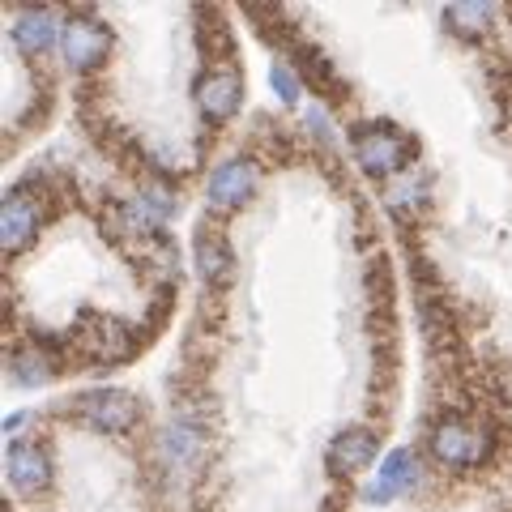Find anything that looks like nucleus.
<instances>
[{"label": "nucleus", "instance_id": "nucleus-4", "mask_svg": "<svg viewBox=\"0 0 512 512\" xmlns=\"http://www.w3.org/2000/svg\"><path fill=\"white\" fill-rule=\"evenodd\" d=\"M43 227V201L30 184H18L5 192V205H0V239H5V252H26L35 244V235Z\"/></svg>", "mask_w": 512, "mask_h": 512}, {"label": "nucleus", "instance_id": "nucleus-18", "mask_svg": "<svg viewBox=\"0 0 512 512\" xmlns=\"http://www.w3.org/2000/svg\"><path fill=\"white\" fill-rule=\"evenodd\" d=\"M308 128H316L320 141H333V128H329V120H325V111H320V107L308 111Z\"/></svg>", "mask_w": 512, "mask_h": 512}, {"label": "nucleus", "instance_id": "nucleus-2", "mask_svg": "<svg viewBox=\"0 0 512 512\" xmlns=\"http://www.w3.org/2000/svg\"><path fill=\"white\" fill-rule=\"evenodd\" d=\"M73 414L77 423H86L94 431H107V436H120L141 419V402L124 389H90L73 397Z\"/></svg>", "mask_w": 512, "mask_h": 512}, {"label": "nucleus", "instance_id": "nucleus-11", "mask_svg": "<svg viewBox=\"0 0 512 512\" xmlns=\"http://www.w3.org/2000/svg\"><path fill=\"white\" fill-rule=\"evenodd\" d=\"M60 35L64 30L56 26V18L47 9H26V13H18V22H13V43H18L26 56H47L60 43Z\"/></svg>", "mask_w": 512, "mask_h": 512}, {"label": "nucleus", "instance_id": "nucleus-3", "mask_svg": "<svg viewBox=\"0 0 512 512\" xmlns=\"http://www.w3.org/2000/svg\"><path fill=\"white\" fill-rule=\"evenodd\" d=\"M431 457L440 461V466L448 470H470L478 466L487 453H491V436L483 427L474 423H461V419H444L436 423V431H431Z\"/></svg>", "mask_w": 512, "mask_h": 512}, {"label": "nucleus", "instance_id": "nucleus-17", "mask_svg": "<svg viewBox=\"0 0 512 512\" xmlns=\"http://www.w3.org/2000/svg\"><path fill=\"white\" fill-rule=\"evenodd\" d=\"M269 82H274V94L286 103V107H299V77H295V69L291 64H274V73H269Z\"/></svg>", "mask_w": 512, "mask_h": 512}, {"label": "nucleus", "instance_id": "nucleus-12", "mask_svg": "<svg viewBox=\"0 0 512 512\" xmlns=\"http://www.w3.org/2000/svg\"><path fill=\"white\" fill-rule=\"evenodd\" d=\"M128 222L146 235V231H158L163 222L175 214V201H171V192H163V188H141L133 201H128Z\"/></svg>", "mask_w": 512, "mask_h": 512}, {"label": "nucleus", "instance_id": "nucleus-6", "mask_svg": "<svg viewBox=\"0 0 512 512\" xmlns=\"http://www.w3.org/2000/svg\"><path fill=\"white\" fill-rule=\"evenodd\" d=\"M256 184H261L256 163L244 158V154H235V158H227V163H218L210 171V180H205V201H210L218 214H231L252 197Z\"/></svg>", "mask_w": 512, "mask_h": 512}, {"label": "nucleus", "instance_id": "nucleus-1", "mask_svg": "<svg viewBox=\"0 0 512 512\" xmlns=\"http://www.w3.org/2000/svg\"><path fill=\"white\" fill-rule=\"evenodd\" d=\"M350 146H355V158H359V167L367 175H376V180H384V175H397L406 163H410V137L402 133V128H393V124H355L350 128Z\"/></svg>", "mask_w": 512, "mask_h": 512}, {"label": "nucleus", "instance_id": "nucleus-15", "mask_svg": "<svg viewBox=\"0 0 512 512\" xmlns=\"http://www.w3.org/2000/svg\"><path fill=\"white\" fill-rule=\"evenodd\" d=\"M9 376L18 380L22 389H35V384H47L52 363H47V355H39L35 346H22V350H13V359H9Z\"/></svg>", "mask_w": 512, "mask_h": 512}, {"label": "nucleus", "instance_id": "nucleus-13", "mask_svg": "<svg viewBox=\"0 0 512 512\" xmlns=\"http://www.w3.org/2000/svg\"><path fill=\"white\" fill-rule=\"evenodd\" d=\"M491 18H495L491 5H478V0H461V5L444 9V26L453 30V35H461V39H478L491 26Z\"/></svg>", "mask_w": 512, "mask_h": 512}, {"label": "nucleus", "instance_id": "nucleus-19", "mask_svg": "<svg viewBox=\"0 0 512 512\" xmlns=\"http://www.w3.org/2000/svg\"><path fill=\"white\" fill-rule=\"evenodd\" d=\"M26 423V410H18V414H9V419H5V431H18Z\"/></svg>", "mask_w": 512, "mask_h": 512}, {"label": "nucleus", "instance_id": "nucleus-5", "mask_svg": "<svg viewBox=\"0 0 512 512\" xmlns=\"http://www.w3.org/2000/svg\"><path fill=\"white\" fill-rule=\"evenodd\" d=\"M60 47H64V60H69L73 73H90V69H99L111 52V30L94 18V13H77V18L64 22Z\"/></svg>", "mask_w": 512, "mask_h": 512}, {"label": "nucleus", "instance_id": "nucleus-8", "mask_svg": "<svg viewBox=\"0 0 512 512\" xmlns=\"http://www.w3.org/2000/svg\"><path fill=\"white\" fill-rule=\"evenodd\" d=\"M5 474L18 495H39L52 483V457H47V448L35 440H9Z\"/></svg>", "mask_w": 512, "mask_h": 512}, {"label": "nucleus", "instance_id": "nucleus-16", "mask_svg": "<svg viewBox=\"0 0 512 512\" xmlns=\"http://www.w3.org/2000/svg\"><path fill=\"white\" fill-rule=\"evenodd\" d=\"M197 269L205 278H214V282H222L231 274V256H227V248H222V239H214V235H201V244H197Z\"/></svg>", "mask_w": 512, "mask_h": 512}, {"label": "nucleus", "instance_id": "nucleus-7", "mask_svg": "<svg viewBox=\"0 0 512 512\" xmlns=\"http://www.w3.org/2000/svg\"><path fill=\"white\" fill-rule=\"evenodd\" d=\"M197 107L205 120H231L239 103H244V77L231 64H218V69H205L197 82Z\"/></svg>", "mask_w": 512, "mask_h": 512}, {"label": "nucleus", "instance_id": "nucleus-14", "mask_svg": "<svg viewBox=\"0 0 512 512\" xmlns=\"http://www.w3.org/2000/svg\"><path fill=\"white\" fill-rule=\"evenodd\" d=\"M158 444H163V457L171 461V466H188V461H197V457H201V448H205L201 431H197V427H188V423H171Z\"/></svg>", "mask_w": 512, "mask_h": 512}, {"label": "nucleus", "instance_id": "nucleus-9", "mask_svg": "<svg viewBox=\"0 0 512 512\" xmlns=\"http://www.w3.org/2000/svg\"><path fill=\"white\" fill-rule=\"evenodd\" d=\"M414 483H419V457H414V448H393V453L380 461L376 478L363 487V500L367 504H393L397 495H406Z\"/></svg>", "mask_w": 512, "mask_h": 512}, {"label": "nucleus", "instance_id": "nucleus-10", "mask_svg": "<svg viewBox=\"0 0 512 512\" xmlns=\"http://www.w3.org/2000/svg\"><path fill=\"white\" fill-rule=\"evenodd\" d=\"M376 453H380V440H376L372 427H346V431L333 436L329 453H325V466H329L333 478H350L363 466H372Z\"/></svg>", "mask_w": 512, "mask_h": 512}]
</instances>
